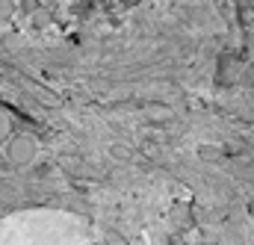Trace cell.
Masks as SVG:
<instances>
[{"instance_id": "cell-1", "label": "cell", "mask_w": 254, "mask_h": 245, "mask_svg": "<svg viewBox=\"0 0 254 245\" xmlns=\"http://www.w3.org/2000/svg\"><path fill=\"white\" fill-rule=\"evenodd\" d=\"M39 154V142L33 133H12V139L6 142V157L12 166H30Z\"/></svg>"}, {"instance_id": "cell-2", "label": "cell", "mask_w": 254, "mask_h": 245, "mask_svg": "<svg viewBox=\"0 0 254 245\" xmlns=\"http://www.w3.org/2000/svg\"><path fill=\"white\" fill-rule=\"evenodd\" d=\"M254 6V0H249ZM234 77H249L252 80V92H254V65L249 68V65H240L237 60H225L222 62V74H219V80L222 83H228V80H234ZM252 127H254V119H252Z\"/></svg>"}, {"instance_id": "cell-3", "label": "cell", "mask_w": 254, "mask_h": 245, "mask_svg": "<svg viewBox=\"0 0 254 245\" xmlns=\"http://www.w3.org/2000/svg\"><path fill=\"white\" fill-rule=\"evenodd\" d=\"M243 142H246V151H249V160L254 163V127L249 124V133L243 136ZM249 213H252V237H249V245H254V201H252V207H249ZM207 245H219L216 240L213 243H207Z\"/></svg>"}, {"instance_id": "cell-4", "label": "cell", "mask_w": 254, "mask_h": 245, "mask_svg": "<svg viewBox=\"0 0 254 245\" xmlns=\"http://www.w3.org/2000/svg\"><path fill=\"white\" fill-rule=\"evenodd\" d=\"M12 139V119L6 110H0V142H9Z\"/></svg>"}, {"instance_id": "cell-5", "label": "cell", "mask_w": 254, "mask_h": 245, "mask_svg": "<svg viewBox=\"0 0 254 245\" xmlns=\"http://www.w3.org/2000/svg\"><path fill=\"white\" fill-rule=\"evenodd\" d=\"M51 21H54V18H51V12H48V9H36V12H33V27H36V30L51 27Z\"/></svg>"}, {"instance_id": "cell-6", "label": "cell", "mask_w": 254, "mask_h": 245, "mask_svg": "<svg viewBox=\"0 0 254 245\" xmlns=\"http://www.w3.org/2000/svg\"><path fill=\"white\" fill-rule=\"evenodd\" d=\"M15 12H18L15 0H0V21H9V18H12Z\"/></svg>"}, {"instance_id": "cell-7", "label": "cell", "mask_w": 254, "mask_h": 245, "mask_svg": "<svg viewBox=\"0 0 254 245\" xmlns=\"http://www.w3.org/2000/svg\"><path fill=\"white\" fill-rule=\"evenodd\" d=\"M107 245H127V243H125V237H122V234L110 231V234H107Z\"/></svg>"}, {"instance_id": "cell-8", "label": "cell", "mask_w": 254, "mask_h": 245, "mask_svg": "<svg viewBox=\"0 0 254 245\" xmlns=\"http://www.w3.org/2000/svg\"><path fill=\"white\" fill-rule=\"evenodd\" d=\"M3 42H6V48H18V45H21V39H18L15 33H12V36H6Z\"/></svg>"}, {"instance_id": "cell-9", "label": "cell", "mask_w": 254, "mask_h": 245, "mask_svg": "<svg viewBox=\"0 0 254 245\" xmlns=\"http://www.w3.org/2000/svg\"><path fill=\"white\" fill-rule=\"evenodd\" d=\"M48 3H51V0H39V6H42V9H45V6H48Z\"/></svg>"}]
</instances>
